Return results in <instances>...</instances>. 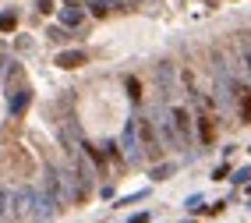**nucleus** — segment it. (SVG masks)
I'll return each mask as SVG.
<instances>
[{
  "label": "nucleus",
  "mask_w": 251,
  "mask_h": 223,
  "mask_svg": "<svg viewBox=\"0 0 251 223\" xmlns=\"http://www.w3.org/2000/svg\"><path fill=\"white\" fill-rule=\"evenodd\" d=\"M230 107L237 110L241 124H251V85H248V78H237V75H233V85H230Z\"/></svg>",
  "instance_id": "f257e3e1"
},
{
  "label": "nucleus",
  "mask_w": 251,
  "mask_h": 223,
  "mask_svg": "<svg viewBox=\"0 0 251 223\" xmlns=\"http://www.w3.org/2000/svg\"><path fill=\"white\" fill-rule=\"evenodd\" d=\"M121 149H124V160L127 163H145V149H142V139H138V124H135V117L124 124V135H121Z\"/></svg>",
  "instance_id": "f03ea898"
},
{
  "label": "nucleus",
  "mask_w": 251,
  "mask_h": 223,
  "mask_svg": "<svg viewBox=\"0 0 251 223\" xmlns=\"http://www.w3.org/2000/svg\"><path fill=\"white\" fill-rule=\"evenodd\" d=\"M135 124H138V139H142V149H145V160L163 156V142L156 139V124H152V117H135Z\"/></svg>",
  "instance_id": "7ed1b4c3"
},
{
  "label": "nucleus",
  "mask_w": 251,
  "mask_h": 223,
  "mask_svg": "<svg viewBox=\"0 0 251 223\" xmlns=\"http://www.w3.org/2000/svg\"><path fill=\"white\" fill-rule=\"evenodd\" d=\"M156 131H159V142H163V152L166 149H184L180 145V139H177V131H174V121H170V107H166V103H163V107L156 110Z\"/></svg>",
  "instance_id": "20e7f679"
},
{
  "label": "nucleus",
  "mask_w": 251,
  "mask_h": 223,
  "mask_svg": "<svg viewBox=\"0 0 251 223\" xmlns=\"http://www.w3.org/2000/svg\"><path fill=\"white\" fill-rule=\"evenodd\" d=\"M170 121H174V131L180 145H191L195 142V128H191V110L188 107H170Z\"/></svg>",
  "instance_id": "39448f33"
},
{
  "label": "nucleus",
  "mask_w": 251,
  "mask_h": 223,
  "mask_svg": "<svg viewBox=\"0 0 251 223\" xmlns=\"http://www.w3.org/2000/svg\"><path fill=\"white\" fill-rule=\"evenodd\" d=\"M81 22H85V11H81V4L60 7V25H64V28H78Z\"/></svg>",
  "instance_id": "423d86ee"
},
{
  "label": "nucleus",
  "mask_w": 251,
  "mask_h": 223,
  "mask_svg": "<svg viewBox=\"0 0 251 223\" xmlns=\"http://www.w3.org/2000/svg\"><path fill=\"white\" fill-rule=\"evenodd\" d=\"M53 64H57V67H68V71H71V67H81V64H85V54H81V50H60Z\"/></svg>",
  "instance_id": "0eeeda50"
},
{
  "label": "nucleus",
  "mask_w": 251,
  "mask_h": 223,
  "mask_svg": "<svg viewBox=\"0 0 251 223\" xmlns=\"http://www.w3.org/2000/svg\"><path fill=\"white\" fill-rule=\"evenodd\" d=\"M28 99H32V92H28V89H22L18 96L11 99V107H7V113H11V117H22V113H25V107H28Z\"/></svg>",
  "instance_id": "6e6552de"
},
{
  "label": "nucleus",
  "mask_w": 251,
  "mask_h": 223,
  "mask_svg": "<svg viewBox=\"0 0 251 223\" xmlns=\"http://www.w3.org/2000/svg\"><path fill=\"white\" fill-rule=\"evenodd\" d=\"M241 67H244V78L251 85V43L248 39H241Z\"/></svg>",
  "instance_id": "1a4fd4ad"
},
{
  "label": "nucleus",
  "mask_w": 251,
  "mask_h": 223,
  "mask_svg": "<svg viewBox=\"0 0 251 223\" xmlns=\"http://www.w3.org/2000/svg\"><path fill=\"white\" fill-rule=\"evenodd\" d=\"M14 25H18V14H14V11H4V14H0V32H11Z\"/></svg>",
  "instance_id": "9d476101"
},
{
  "label": "nucleus",
  "mask_w": 251,
  "mask_h": 223,
  "mask_svg": "<svg viewBox=\"0 0 251 223\" xmlns=\"http://www.w3.org/2000/svg\"><path fill=\"white\" fill-rule=\"evenodd\" d=\"M85 7H89V14H92V18H103V14L110 11V7L103 4V0H89V4H85Z\"/></svg>",
  "instance_id": "9b49d317"
},
{
  "label": "nucleus",
  "mask_w": 251,
  "mask_h": 223,
  "mask_svg": "<svg viewBox=\"0 0 251 223\" xmlns=\"http://www.w3.org/2000/svg\"><path fill=\"white\" fill-rule=\"evenodd\" d=\"M174 170H177L174 163H163V167H156V170H152V181H166V177L174 174Z\"/></svg>",
  "instance_id": "f8f14e48"
},
{
  "label": "nucleus",
  "mask_w": 251,
  "mask_h": 223,
  "mask_svg": "<svg viewBox=\"0 0 251 223\" xmlns=\"http://www.w3.org/2000/svg\"><path fill=\"white\" fill-rule=\"evenodd\" d=\"M202 205H205V198H202V195H188V202H184V209H188V213H198Z\"/></svg>",
  "instance_id": "ddd939ff"
},
{
  "label": "nucleus",
  "mask_w": 251,
  "mask_h": 223,
  "mask_svg": "<svg viewBox=\"0 0 251 223\" xmlns=\"http://www.w3.org/2000/svg\"><path fill=\"white\" fill-rule=\"evenodd\" d=\"M127 96L135 99V103L142 99V85H138V78H127Z\"/></svg>",
  "instance_id": "4468645a"
},
{
  "label": "nucleus",
  "mask_w": 251,
  "mask_h": 223,
  "mask_svg": "<svg viewBox=\"0 0 251 223\" xmlns=\"http://www.w3.org/2000/svg\"><path fill=\"white\" fill-rule=\"evenodd\" d=\"M230 181H233V184H248V181H251V167H241V170H237V174H233Z\"/></svg>",
  "instance_id": "2eb2a0df"
},
{
  "label": "nucleus",
  "mask_w": 251,
  "mask_h": 223,
  "mask_svg": "<svg viewBox=\"0 0 251 223\" xmlns=\"http://www.w3.org/2000/svg\"><path fill=\"white\" fill-rule=\"evenodd\" d=\"M7 205H11V195L0 188V220H7Z\"/></svg>",
  "instance_id": "dca6fc26"
},
{
  "label": "nucleus",
  "mask_w": 251,
  "mask_h": 223,
  "mask_svg": "<svg viewBox=\"0 0 251 223\" xmlns=\"http://www.w3.org/2000/svg\"><path fill=\"white\" fill-rule=\"evenodd\" d=\"M149 192H135V195H127V198H117V205H135V202H142Z\"/></svg>",
  "instance_id": "f3484780"
},
{
  "label": "nucleus",
  "mask_w": 251,
  "mask_h": 223,
  "mask_svg": "<svg viewBox=\"0 0 251 223\" xmlns=\"http://www.w3.org/2000/svg\"><path fill=\"white\" fill-rule=\"evenodd\" d=\"M50 39H57V43H64V39H68V28H64V25H57V28H50Z\"/></svg>",
  "instance_id": "a211bd4d"
},
{
  "label": "nucleus",
  "mask_w": 251,
  "mask_h": 223,
  "mask_svg": "<svg viewBox=\"0 0 251 223\" xmlns=\"http://www.w3.org/2000/svg\"><path fill=\"white\" fill-rule=\"evenodd\" d=\"M226 174H230V167H226V163H220V167H216V170H212V181H223Z\"/></svg>",
  "instance_id": "6ab92c4d"
},
{
  "label": "nucleus",
  "mask_w": 251,
  "mask_h": 223,
  "mask_svg": "<svg viewBox=\"0 0 251 223\" xmlns=\"http://www.w3.org/2000/svg\"><path fill=\"white\" fill-rule=\"evenodd\" d=\"M131 223H149V213H135V216H131Z\"/></svg>",
  "instance_id": "aec40b11"
},
{
  "label": "nucleus",
  "mask_w": 251,
  "mask_h": 223,
  "mask_svg": "<svg viewBox=\"0 0 251 223\" xmlns=\"http://www.w3.org/2000/svg\"><path fill=\"white\" fill-rule=\"evenodd\" d=\"M39 11L46 14V11H53V0H39Z\"/></svg>",
  "instance_id": "412c9836"
},
{
  "label": "nucleus",
  "mask_w": 251,
  "mask_h": 223,
  "mask_svg": "<svg viewBox=\"0 0 251 223\" xmlns=\"http://www.w3.org/2000/svg\"><path fill=\"white\" fill-rule=\"evenodd\" d=\"M248 209H251V198H248Z\"/></svg>",
  "instance_id": "4be33fe9"
},
{
  "label": "nucleus",
  "mask_w": 251,
  "mask_h": 223,
  "mask_svg": "<svg viewBox=\"0 0 251 223\" xmlns=\"http://www.w3.org/2000/svg\"><path fill=\"white\" fill-rule=\"evenodd\" d=\"M188 223H195V220H188Z\"/></svg>",
  "instance_id": "5701e85b"
}]
</instances>
